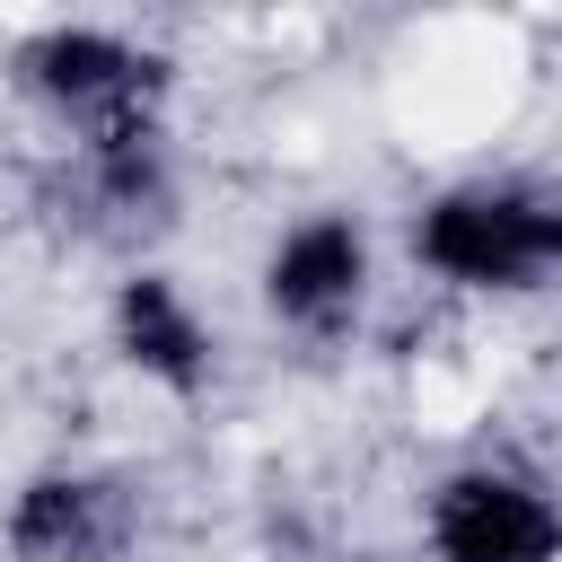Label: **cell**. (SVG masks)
<instances>
[{"instance_id": "1", "label": "cell", "mask_w": 562, "mask_h": 562, "mask_svg": "<svg viewBox=\"0 0 562 562\" xmlns=\"http://www.w3.org/2000/svg\"><path fill=\"white\" fill-rule=\"evenodd\" d=\"M422 255L457 281H518L562 255V220L518 193H457L422 220Z\"/></svg>"}, {"instance_id": "2", "label": "cell", "mask_w": 562, "mask_h": 562, "mask_svg": "<svg viewBox=\"0 0 562 562\" xmlns=\"http://www.w3.org/2000/svg\"><path fill=\"white\" fill-rule=\"evenodd\" d=\"M553 536H562L553 509L536 492L501 483V474H465L439 501V553L448 562H544Z\"/></svg>"}, {"instance_id": "3", "label": "cell", "mask_w": 562, "mask_h": 562, "mask_svg": "<svg viewBox=\"0 0 562 562\" xmlns=\"http://www.w3.org/2000/svg\"><path fill=\"white\" fill-rule=\"evenodd\" d=\"M351 290H360V237L342 220H316L272 255V307H290V316H325Z\"/></svg>"}, {"instance_id": "4", "label": "cell", "mask_w": 562, "mask_h": 562, "mask_svg": "<svg viewBox=\"0 0 562 562\" xmlns=\"http://www.w3.org/2000/svg\"><path fill=\"white\" fill-rule=\"evenodd\" d=\"M123 342H132L140 369H158V378H176V386L202 369V334H193V316L176 307L167 281H132V290H123Z\"/></svg>"}, {"instance_id": "5", "label": "cell", "mask_w": 562, "mask_h": 562, "mask_svg": "<svg viewBox=\"0 0 562 562\" xmlns=\"http://www.w3.org/2000/svg\"><path fill=\"white\" fill-rule=\"evenodd\" d=\"M35 79L53 88V97H114V88H132V53L123 44H105V35H44L35 53Z\"/></svg>"}, {"instance_id": "6", "label": "cell", "mask_w": 562, "mask_h": 562, "mask_svg": "<svg viewBox=\"0 0 562 562\" xmlns=\"http://www.w3.org/2000/svg\"><path fill=\"white\" fill-rule=\"evenodd\" d=\"M88 509H97L88 483H35V492L18 501V518H9V536H18L26 562H70V553L88 544Z\"/></svg>"}]
</instances>
